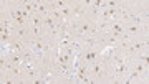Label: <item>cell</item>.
<instances>
[{
  "label": "cell",
  "mask_w": 149,
  "mask_h": 84,
  "mask_svg": "<svg viewBox=\"0 0 149 84\" xmlns=\"http://www.w3.org/2000/svg\"><path fill=\"white\" fill-rule=\"evenodd\" d=\"M42 26L43 28H47V30H50V28H55L56 26V21H55L53 17H45V18H42Z\"/></svg>",
  "instance_id": "cell-1"
},
{
  "label": "cell",
  "mask_w": 149,
  "mask_h": 84,
  "mask_svg": "<svg viewBox=\"0 0 149 84\" xmlns=\"http://www.w3.org/2000/svg\"><path fill=\"white\" fill-rule=\"evenodd\" d=\"M30 26H42V17L38 13L30 17Z\"/></svg>",
  "instance_id": "cell-2"
}]
</instances>
